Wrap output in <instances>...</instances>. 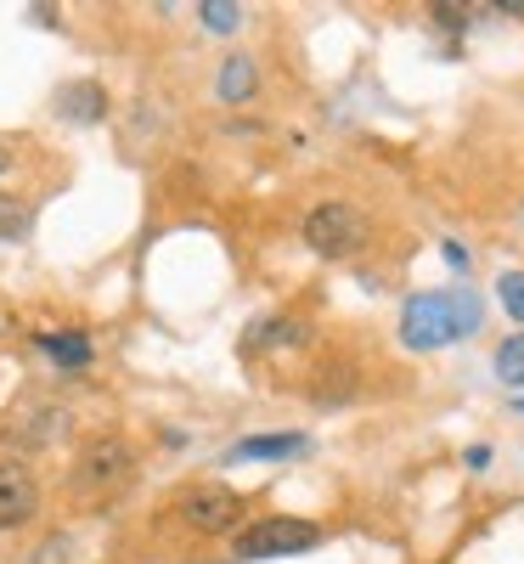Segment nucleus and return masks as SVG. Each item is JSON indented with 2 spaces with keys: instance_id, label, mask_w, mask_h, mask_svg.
Masks as SVG:
<instances>
[{
  "instance_id": "obj_1",
  "label": "nucleus",
  "mask_w": 524,
  "mask_h": 564,
  "mask_svg": "<svg viewBox=\"0 0 524 564\" xmlns=\"http://www.w3.org/2000/svg\"><path fill=\"white\" fill-rule=\"evenodd\" d=\"M473 334H480V294L473 289L412 294L401 305V345H412V350H446Z\"/></svg>"
},
{
  "instance_id": "obj_2",
  "label": "nucleus",
  "mask_w": 524,
  "mask_h": 564,
  "mask_svg": "<svg viewBox=\"0 0 524 564\" xmlns=\"http://www.w3.org/2000/svg\"><path fill=\"white\" fill-rule=\"evenodd\" d=\"M299 238H305L310 254H321V260H345V254H356V249L367 243V220H361L350 204H321V209L305 215Z\"/></svg>"
},
{
  "instance_id": "obj_3",
  "label": "nucleus",
  "mask_w": 524,
  "mask_h": 564,
  "mask_svg": "<svg viewBox=\"0 0 524 564\" xmlns=\"http://www.w3.org/2000/svg\"><path fill=\"white\" fill-rule=\"evenodd\" d=\"M321 542V525H310V520H260V525H249L243 536H237V558H294V553H310Z\"/></svg>"
},
{
  "instance_id": "obj_4",
  "label": "nucleus",
  "mask_w": 524,
  "mask_h": 564,
  "mask_svg": "<svg viewBox=\"0 0 524 564\" xmlns=\"http://www.w3.org/2000/svg\"><path fill=\"white\" fill-rule=\"evenodd\" d=\"M237 513H243V497L226 491V486H198V491H186V497H181V520L193 525V531H204V536L231 531V525H237Z\"/></svg>"
},
{
  "instance_id": "obj_5",
  "label": "nucleus",
  "mask_w": 524,
  "mask_h": 564,
  "mask_svg": "<svg viewBox=\"0 0 524 564\" xmlns=\"http://www.w3.org/2000/svg\"><path fill=\"white\" fill-rule=\"evenodd\" d=\"M40 508V486L23 463H0V531L23 525L29 513Z\"/></svg>"
},
{
  "instance_id": "obj_6",
  "label": "nucleus",
  "mask_w": 524,
  "mask_h": 564,
  "mask_svg": "<svg viewBox=\"0 0 524 564\" xmlns=\"http://www.w3.org/2000/svg\"><path fill=\"white\" fill-rule=\"evenodd\" d=\"M57 113L74 119V124H97V119L108 113V90H102L97 79H74V85L57 90Z\"/></svg>"
},
{
  "instance_id": "obj_7",
  "label": "nucleus",
  "mask_w": 524,
  "mask_h": 564,
  "mask_svg": "<svg viewBox=\"0 0 524 564\" xmlns=\"http://www.w3.org/2000/svg\"><path fill=\"white\" fill-rule=\"evenodd\" d=\"M310 441L305 435H249L231 446V463H276V457H299Z\"/></svg>"
},
{
  "instance_id": "obj_8",
  "label": "nucleus",
  "mask_w": 524,
  "mask_h": 564,
  "mask_svg": "<svg viewBox=\"0 0 524 564\" xmlns=\"http://www.w3.org/2000/svg\"><path fill=\"white\" fill-rule=\"evenodd\" d=\"M254 85H260V68H254L249 52H231V57L220 63V79H215L220 102H249V97H254Z\"/></svg>"
},
{
  "instance_id": "obj_9",
  "label": "nucleus",
  "mask_w": 524,
  "mask_h": 564,
  "mask_svg": "<svg viewBox=\"0 0 524 564\" xmlns=\"http://www.w3.org/2000/svg\"><path fill=\"white\" fill-rule=\"evenodd\" d=\"M124 463H130L124 441H97V446H85V457H79V480L85 486L113 480V475H124Z\"/></svg>"
},
{
  "instance_id": "obj_10",
  "label": "nucleus",
  "mask_w": 524,
  "mask_h": 564,
  "mask_svg": "<svg viewBox=\"0 0 524 564\" xmlns=\"http://www.w3.org/2000/svg\"><path fill=\"white\" fill-rule=\"evenodd\" d=\"M34 345H40L45 356H52L57 367H68V372L90 367V356H97V350H90V339H85V334H40Z\"/></svg>"
},
{
  "instance_id": "obj_11",
  "label": "nucleus",
  "mask_w": 524,
  "mask_h": 564,
  "mask_svg": "<svg viewBox=\"0 0 524 564\" xmlns=\"http://www.w3.org/2000/svg\"><path fill=\"white\" fill-rule=\"evenodd\" d=\"M29 226H34V209H29L23 198H7V193H0V243H23Z\"/></svg>"
},
{
  "instance_id": "obj_12",
  "label": "nucleus",
  "mask_w": 524,
  "mask_h": 564,
  "mask_svg": "<svg viewBox=\"0 0 524 564\" xmlns=\"http://www.w3.org/2000/svg\"><path fill=\"white\" fill-rule=\"evenodd\" d=\"M305 339H310V327H305V322H260L249 345H265V350H276V345H305Z\"/></svg>"
},
{
  "instance_id": "obj_13",
  "label": "nucleus",
  "mask_w": 524,
  "mask_h": 564,
  "mask_svg": "<svg viewBox=\"0 0 524 564\" xmlns=\"http://www.w3.org/2000/svg\"><path fill=\"white\" fill-rule=\"evenodd\" d=\"M496 379L513 384V390L524 384V334H513V339L496 345Z\"/></svg>"
},
{
  "instance_id": "obj_14",
  "label": "nucleus",
  "mask_w": 524,
  "mask_h": 564,
  "mask_svg": "<svg viewBox=\"0 0 524 564\" xmlns=\"http://www.w3.org/2000/svg\"><path fill=\"white\" fill-rule=\"evenodd\" d=\"M204 29H215V34H231L237 23H243V7H237V0H204Z\"/></svg>"
},
{
  "instance_id": "obj_15",
  "label": "nucleus",
  "mask_w": 524,
  "mask_h": 564,
  "mask_svg": "<svg viewBox=\"0 0 524 564\" xmlns=\"http://www.w3.org/2000/svg\"><path fill=\"white\" fill-rule=\"evenodd\" d=\"M496 300H502V311L524 327V271H507V276L496 282Z\"/></svg>"
},
{
  "instance_id": "obj_16",
  "label": "nucleus",
  "mask_w": 524,
  "mask_h": 564,
  "mask_svg": "<svg viewBox=\"0 0 524 564\" xmlns=\"http://www.w3.org/2000/svg\"><path fill=\"white\" fill-rule=\"evenodd\" d=\"M468 12H473V7H446V0L435 7V18H440L446 29H462V23H468Z\"/></svg>"
},
{
  "instance_id": "obj_17",
  "label": "nucleus",
  "mask_w": 524,
  "mask_h": 564,
  "mask_svg": "<svg viewBox=\"0 0 524 564\" xmlns=\"http://www.w3.org/2000/svg\"><path fill=\"white\" fill-rule=\"evenodd\" d=\"M440 254H446V265L468 271V249H462V243H440Z\"/></svg>"
},
{
  "instance_id": "obj_18",
  "label": "nucleus",
  "mask_w": 524,
  "mask_h": 564,
  "mask_svg": "<svg viewBox=\"0 0 524 564\" xmlns=\"http://www.w3.org/2000/svg\"><path fill=\"white\" fill-rule=\"evenodd\" d=\"M468 468H491V446H468Z\"/></svg>"
},
{
  "instance_id": "obj_19",
  "label": "nucleus",
  "mask_w": 524,
  "mask_h": 564,
  "mask_svg": "<svg viewBox=\"0 0 524 564\" xmlns=\"http://www.w3.org/2000/svg\"><path fill=\"white\" fill-rule=\"evenodd\" d=\"M491 12H513V18H524V0H496Z\"/></svg>"
},
{
  "instance_id": "obj_20",
  "label": "nucleus",
  "mask_w": 524,
  "mask_h": 564,
  "mask_svg": "<svg viewBox=\"0 0 524 564\" xmlns=\"http://www.w3.org/2000/svg\"><path fill=\"white\" fill-rule=\"evenodd\" d=\"M12 170V148H0V175H7Z\"/></svg>"
},
{
  "instance_id": "obj_21",
  "label": "nucleus",
  "mask_w": 524,
  "mask_h": 564,
  "mask_svg": "<svg viewBox=\"0 0 524 564\" xmlns=\"http://www.w3.org/2000/svg\"><path fill=\"white\" fill-rule=\"evenodd\" d=\"M518 412H524V401H518Z\"/></svg>"
}]
</instances>
